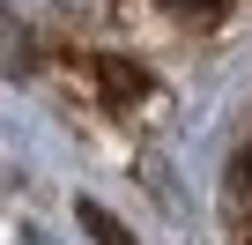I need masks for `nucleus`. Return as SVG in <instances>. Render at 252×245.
Instances as JSON below:
<instances>
[{"instance_id": "obj_1", "label": "nucleus", "mask_w": 252, "mask_h": 245, "mask_svg": "<svg viewBox=\"0 0 252 245\" xmlns=\"http://www.w3.org/2000/svg\"><path fill=\"white\" fill-rule=\"evenodd\" d=\"M222 238L230 245H252V119H245L237 156H230V178H222Z\"/></svg>"}]
</instances>
